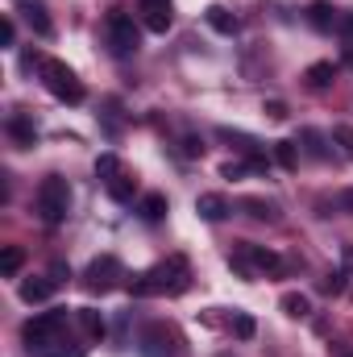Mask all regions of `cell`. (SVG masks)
Returning <instances> with one entry per match:
<instances>
[{
    "instance_id": "obj_1",
    "label": "cell",
    "mask_w": 353,
    "mask_h": 357,
    "mask_svg": "<svg viewBox=\"0 0 353 357\" xmlns=\"http://www.w3.org/2000/svg\"><path fill=\"white\" fill-rule=\"evenodd\" d=\"M187 287H191V266H187L183 254L158 262V266H150L146 274H137V278L129 282V291H133L137 299H146V295H183Z\"/></svg>"
},
{
    "instance_id": "obj_2",
    "label": "cell",
    "mask_w": 353,
    "mask_h": 357,
    "mask_svg": "<svg viewBox=\"0 0 353 357\" xmlns=\"http://www.w3.org/2000/svg\"><path fill=\"white\" fill-rule=\"evenodd\" d=\"M38 75H42V84L46 91L54 96V100H63V104H84V84H80V75L63 63V59H38Z\"/></svg>"
},
{
    "instance_id": "obj_3",
    "label": "cell",
    "mask_w": 353,
    "mask_h": 357,
    "mask_svg": "<svg viewBox=\"0 0 353 357\" xmlns=\"http://www.w3.org/2000/svg\"><path fill=\"white\" fill-rule=\"evenodd\" d=\"M67 212H71V183L63 175L42 178V187H38V216L46 225H63Z\"/></svg>"
},
{
    "instance_id": "obj_4",
    "label": "cell",
    "mask_w": 353,
    "mask_h": 357,
    "mask_svg": "<svg viewBox=\"0 0 353 357\" xmlns=\"http://www.w3.org/2000/svg\"><path fill=\"white\" fill-rule=\"evenodd\" d=\"M63 328H67V307H54V312H42V316L25 320L21 337H25V345H29V349L46 354L50 345H59V333H63Z\"/></svg>"
},
{
    "instance_id": "obj_5",
    "label": "cell",
    "mask_w": 353,
    "mask_h": 357,
    "mask_svg": "<svg viewBox=\"0 0 353 357\" xmlns=\"http://www.w3.org/2000/svg\"><path fill=\"white\" fill-rule=\"evenodd\" d=\"M104 38H108V46H112V54H121V59H129V54L142 50V29H137V21H133L129 13H121V8L108 13Z\"/></svg>"
},
{
    "instance_id": "obj_6",
    "label": "cell",
    "mask_w": 353,
    "mask_h": 357,
    "mask_svg": "<svg viewBox=\"0 0 353 357\" xmlns=\"http://www.w3.org/2000/svg\"><path fill=\"white\" fill-rule=\"evenodd\" d=\"M137 354L142 357H179V337L167 324H146L137 333Z\"/></svg>"
},
{
    "instance_id": "obj_7",
    "label": "cell",
    "mask_w": 353,
    "mask_h": 357,
    "mask_svg": "<svg viewBox=\"0 0 353 357\" xmlns=\"http://www.w3.org/2000/svg\"><path fill=\"white\" fill-rule=\"evenodd\" d=\"M121 278H125V266H121V258H112V254L91 258V266L84 270V287H88V291H96V295L112 291Z\"/></svg>"
},
{
    "instance_id": "obj_8",
    "label": "cell",
    "mask_w": 353,
    "mask_h": 357,
    "mask_svg": "<svg viewBox=\"0 0 353 357\" xmlns=\"http://www.w3.org/2000/svg\"><path fill=\"white\" fill-rule=\"evenodd\" d=\"M229 262L241 270V274H254V270H258V274H278V270H283V258H278L274 250H266V245H250V241H246Z\"/></svg>"
},
{
    "instance_id": "obj_9",
    "label": "cell",
    "mask_w": 353,
    "mask_h": 357,
    "mask_svg": "<svg viewBox=\"0 0 353 357\" xmlns=\"http://www.w3.org/2000/svg\"><path fill=\"white\" fill-rule=\"evenodd\" d=\"M137 13H142V25H146L150 33H167L171 21H175V4H171V0H142Z\"/></svg>"
},
{
    "instance_id": "obj_10",
    "label": "cell",
    "mask_w": 353,
    "mask_h": 357,
    "mask_svg": "<svg viewBox=\"0 0 353 357\" xmlns=\"http://www.w3.org/2000/svg\"><path fill=\"white\" fill-rule=\"evenodd\" d=\"M13 4L21 8L25 25H29L38 38H50V33H54V21H50V13H46V4H42V0H13Z\"/></svg>"
},
{
    "instance_id": "obj_11",
    "label": "cell",
    "mask_w": 353,
    "mask_h": 357,
    "mask_svg": "<svg viewBox=\"0 0 353 357\" xmlns=\"http://www.w3.org/2000/svg\"><path fill=\"white\" fill-rule=\"evenodd\" d=\"M4 129H8V137H13V146H17V150L38 146V125H33V116H29V112H13Z\"/></svg>"
},
{
    "instance_id": "obj_12",
    "label": "cell",
    "mask_w": 353,
    "mask_h": 357,
    "mask_svg": "<svg viewBox=\"0 0 353 357\" xmlns=\"http://www.w3.org/2000/svg\"><path fill=\"white\" fill-rule=\"evenodd\" d=\"M195 212H200V220L216 225V220H225V216L233 212V204H229L225 195H216V191H204V195L195 199Z\"/></svg>"
},
{
    "instance_id": "obj_13",
    "label": "cell",
    "mask_w": 353,
    "mask_h": 357,
    "mask_svg": "<svg viewBox=\"0 0 353 357\" xmlns=\"http://www.w3.org/2000/svg\"><path fill=\"white\" fill-rule=\"evenodd\" d=\"M308 25H312V29H320V33H329V29H337V25H341V13H337L329 0H312V4H308Z\"/></svg>"
},
{
    "instance_id": "obj_14",
    "label": "cell",
    "mask_w": 353,
    "mask_h": 357,
    "mask_svg": "<svg viewBox=\"0 0 353 357\" xmlns=\"http://www.w3.org/2000/svg\"><path fill=\"white\" fill-rule=\"evenodd\" d=\"M204 21L216 29V33H225V38H233L237 29H241V21L229 13V8H220V4H208V13H204Z\"/></svg>"
},
{
    "instance_id": "obj_15",
    "label": "cell",
    "mask_w": 353,
    "mask_h": 357,
    "mask_svg": "<svg viewBox=\"0 0 353 357\" xmlns=\"http://www.w3.org/2000/svg\"><path fill=\"white\" fill-rule=\"evenodd\" d=\"M167 208H171V204H167V195H163V191H150V195H142L137 216H142L146 225H158V220L167 216Z\"/></svg>"
},
{
    "instance_id": "obj_16",
    "label": "cell",
    "mask_w": 353,
    "mask_h": 357,
    "mask_svg": "<svg viewBox=\"0 0 353 357\" xmlns=\"http://www.w3.org/2000/svg\"><path fill=\"white\" fill-rule=\"evenodd\" d=\"M54 287H59L54 278H25V282H21V299H25V303H46V299L54 295Z\"/></svg>"
},
{
    "instance_id": "obj_17",
    "label": "cell",
    "mask_w": 353,
    "mask_h": 357,
    "mask_svg": "<svg viewBox=\"0 0 353 357\" xmlns=\"http://www.w3.org/2000/svg\"><path fill=\"white\" fill-rule=\"evenodd\" d=\"M303 79H308V88L324 91V88H329V84H333V79H337V67H333V63H312Z\"/></svg>"
},
{
    "instance_id": "obj_18",
    "label": "cell",
    "mask_w": 353,
    "mask_h": 357,
    "mask_svg": "<svg viewBox=\"0 0 353 357\" xmlns=\"http://www.w3.org/2000/svg\"><path fill=\"white\" fill-rule=\"evenodd\" d=\"M278 307L291 316V320H303L308 312H312V303H308V295H299V291H287L283 299H278Z\"/></svg>"
},
{
    "instance_id": "obj_19",
    "label": "cell",
    "mask_w": 353,
    "mask_h": 357,
    "mask_svg": "<svg viewBox=\"0 0 353 357\" xmlns=\"http://www.w3.org/2000/svg\"><path fill=\"white\" fill-rule=\"evenodd\" d=\"M104 187H108V195H112L117 204H129V199H133V191H137V183H133V178L125 175V171H121L117 178H108Z\"/></svg>"
},
{
    "instance_id": "obj_20",
    "label": "cell",
    "mask_w": 353,
    "mask_h": 357,
    "mask_svg": "<svg viewBox=\"0 0 353 357\" xmlns=\"http://www.w3.org/2000/svg\"><path fill=\"white\" fill-rule=\"evenodd\" d=\"M274 162L283 171H295L299 167V142H274Z\"/></svg>"
},
{
    "instance_id": "obj_21",
    "label": "cell",
    "mask_w": 353,
    "mask_h": 357,
    "mask_svg": "<svg viewBox=\"0 0 353 357\" xmlns=\"http://www.w3.org/2000/svg\"><path fill=\"white\" fill-rule=\"evenodd\" d=\"M21 266H25V250H21V245H4V254H0V274L13 278Z\"/></svg>"
},
{
    "instance_id": "obj_22",
    "label": "cell",
    "mask_w": 353,
    "mask_h": 357,
    "mask_svg": "<svg viewBox=\"0 0 353 357\" xmlns=\"http://www.w3.org/2000/svg\"><path fill=\"white\" fill-rule=\"evenodd\" d=\"M299 142H303V154H308V158H320V162L329 158V146H324V137H320L316 129H303Z\"/></svg>"
},
{
    "instance_id": "obj_23",
    "label": "cell",
    "mask_w": 353,
    "mask_h": 357,
    "mask_svg": "<svg viewBox=\"0 0 353 357\" xmlns=\"http://www.w3.org/2000/svg\"><path fill=\"white\" fill-rule=\"evenodd\" d=\"M241 208L254 216V220H278V208L270 199H241Z\"/></svg>"
},
{
    "instance_id": "obj_24",
    "label": "cell",
    "mask_w": 353,
    "mask_h": 357,
    "mask_svg": "<svg viewBox=\"0 0 353 357\" xmlns=\"http://www.w3.org/2000/svg\"><path fill=\"white\" fill-rule=\"evenodd\" d=\"M75 316H80V324H84V333H88V337H104V316H100L96 307H80Z\"/></svg>"
},
{
    "instance_id": "obj_25",
    "label": "cell",
    "mask_w": 353,
    "mask_h": 357,
    "mask_svg": "<svg viewBox=\"0 0 353 357\" xmlns=\"http://www.w3.org/2000/svg\"><path fill=\"white\" fill-rule=\"evenodd\" d=\"M96 175L104 178V183L117 178L121 175V158H117V154H100V158H96Z\"/></svg>"
},
{
    "instance_id": "obj_26",
    "label": "cell",
    "mask_w": 353,
    "mask_h": 357,
    "mask_svg": "<svg viewBox=\"0 0 353 357\" xmlns=\"http://www.w3.org/2000/svg\"><path fill=\"white\" fill-rule=\"evenodd\" d=\"M233 333H237L241 341H250V337L258 333V324H254V316H250V312H233Z\"/></svg>"
},
{
    "instance_id": "obj_27",
    "label": "cell",
    "mask_w": 353,
    "mask_h": 357,
    "mask_svg": "<svg viewBox=\"0 0 353 357\" xmlns=\"http://www.w3.org/2000/svg\"><path fill=\"white\" fill-rule=\"evenodd\" d=\"M333 142L341 146L345 158H353V125H337V129H333Z\"/></svg>"
},
{
    "instance_id": "obj_28",
    "label": "cell",
    "mask_w": 353,
    "mask_h": 357,
    "mask_svg": "<svg viewBox=\"0 0 353 357\" xmlns=\"http://www.w3.org/2000/svg\"><path fill=\"white\" fill-rule=\"evenodd\" d=\"M0 42H4V46H13V42H17V25H13V17H4V21H0Z\"/></svg>"
},
{
    "instance_id": "obj_29",
    "label": "cell",
    "mask_w": 353,
    "mask_h": 357,
    "mask_svg": "<svg viewBox=\"0 0 353 357\" xmlns=\"http://www.w3.org/2000/svg\"><path fill=\"white\" fill-rule=\"evenodd\" d=\"M337 33L345 38V46H353V13H341V25H337Z\"/></svg>"
},
{
    "instance_id": "obj_30",
    "label": "cell",
    "mask_w": 353,
    "mask_h": 357,
    "mask_svg": "<svg viewBox=\"0 0 353 357\" xmlns=\"http://www.w3.org/2000/svg\"><path fill=\"white\" fill-rule=\"evenodd\" d=\"M266 116H270V121H287V104H283V100H270V104H266Z\"/></svg>"
},
{
    "instance_id": "obj_31",
    "label": "cell",
    "mask_w": 353,
    "mask_h": 357,
    "mask_svg": "<svg viewBox=\"0 0 353 357\" xmlns=\"http://www.w3.org/2000/svg\"><path fill=\"white\" fill-rule=\"evenodd\" d=\"M324 291H329V295H341V291H345V274H329V278H324Z\"/></svg>"
},
{
    "instance_id": "obj_32",
    "label": "cell",
    "mask_w": 353,
    "mask_h": 357,
    "mask_svg": "<svg viewBox=\"0 0 353 357\" xmlns=\"http://www.w3.org/2000/svg\"><path fill=\"white\" fill-rule=\"evenodd\" d=\"M183 154H187V158L204 154V142H200V137H183Z\"/></svg>"
},
{
    "instance_id": "obj_33",
    "label": "cell",
    "mask_w": 353,
    "mask_h": 357,
    "mask_svg": "<svg viewBox=\"0 0 353 357\" xmlns=\"http://www.w3.org/2000/svg\"><path fill=\"white\" fill-rule=\"evenodd\" d=\"M246 171H250V162H229V167H225L220 175H225V178H241Z\"/></svg>"
},
{
    "instance_id": "obj_34",
    "label": "cell",
    "mask_w": 353,
    "mask_h": 357,
    "mask_svg": "<svg viewBox=\"0 0 353 357\" xmlns=\"http://www.w3.org/2000/svg\"><path fill=\"white\" fill-rule=\"evenodd\" d=\"M42 357H84V345H75V349H46Z\"/></svg>"
},
{
    "instance_id": "obj_35",
    "label": "cell",
    "mask_w": 353,
    "mask_h": 357,
    "mask_svg": "<svg viewBox=\"0 0 353 357\" xmlns=\"http://www.w3.org/2000/svg\"><path fill=\"white\" fill-rule=\"evenodd\" d=\"M50 278H54V282H67V278H71V270L63 266V262H54V266H50Z\"/></svg>"
},
{
    "instance_id": "obj_36",
    "label": "cell",
    "mask_w": 353,
    "mask_h": 357,
    "mask_svg": "<svg viewBox=\"0 0 353 357\" xmlns=\"http://www.w3.org/2000/svg\"><path fill=\"white\" fill-rule=\"evenodd\" d=\"M337 204H341V208H350V212H353V187H345V191L337 195Z\"/></svg>"
},
{
    "instance_id": "obj_37",
    "label": "cell",
    "mask_w": 353,
    "mask_h": 357,
    "mask_svg": "<svg viewBox=\"0 0 353 357\" xmlns=\"http://www.w3.org/2000/svg\"><path fill=\"white\" fill-rule=\"evenodd\" d=\"M341 357H353V349H345V354H341Z\"/></svg>"
}]
</instances>
